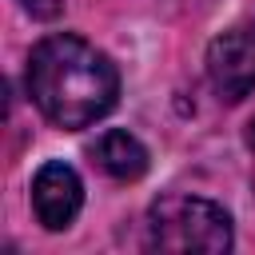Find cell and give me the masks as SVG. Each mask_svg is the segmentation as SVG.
I'll return each instance as SVG.
<instances>
[{"label": "cell", "mask_w": 255, "mask_h": 255, "mask_svg": "<svg viewBox=\"0 0 255 255\" xmlns=\"http://www.w3.org/2000/svg\"><path fill=\"white\" fill-rule=\"evenodd\" d=\"M28 96L64 131H80L108 116L120 96L116 64L80 36H48L28 56Z\"/></svg>", "instance_id": "cell-1"}, {"label": "cell", "mask_w": 255, "mask_h": 255, "mask_svg": "<svg viewBox=\"0 0 255 255\" xmlns=\"http://www.w3.org/2000/svg\"><path fill=\"white\" fill-rule=\"evenodd\" d=\"M147 243L155 251H227L231 215L199 195H163L147 211Z\"/></svg>", "instance_id": "cell-2"}, {"label": "cell", "mask_w": 255, "mask_h": 255, "mask_svg": "<svg viewBox=\"0 0 255 255\" xmlns=\"http://www.w3.org/2000/svg\"><path fill=\"white\" fill-rule=\"evenodd\" d=\"M207 76L223 100H243L255 92V20L235 24L231 32L215 36L207 48Z\"/></svg>", "instance_id": "cell-3"}, {"label": "cell", "mask_w": 255, "mask_h": 255, "mask_svg": "<svg viewBox=\"0 0 255 255\" xmlns=\"http://www.w3.org/2000/svg\"><path fill=\"white\" fill-rule=\"evenodd\" d=\"M32 207L48 231H64L84 207V183L64 159H48L32 179Z\"/></svg>", "instance_id": "cell-4"}, {"label": "cell", "mask_w": 255, "mask_h": 255, "mask_svg": "<svg viewBox=\"0 0 255 255\" xmlns=\"http://www.w3.org/2000/svg\"><path fill=\"white\" fill-rule=\"evenodd\" d=\"M92 163L104 167L112 179H139L147 171V147L131 135V131H104L96 143H92Z\"/></svg>", "instance_id": "cell-5"}, {"label": "cell", "mask_w": 255, "mask_h": 255, "mask_svg": "<svg viewBox=\"0 0 255 255\" xmlns=\"http://www.w3.org/2000/svg\"><path fill=\"white\" fill-rule=\"evenodd\" d=\"M24 4V12H32L36 20H52V16H60V8H64V0H20Z\"/></svg>", "instance_id": "cell-6"}, {"label": "cell", "mask_w": 255, "mask_h": 255, "mask_svg": "<svg viewBox=\"0 0 255 255\" xmlns=\"http://www.w3.org/2000/svg\"><path fill=\"white\" fill-rule=\"evenodd\" d=\"M247 147L255 151V116H251V124H247Z\"/></svg>", "instance_id": "cell-7"}]
</instances>
